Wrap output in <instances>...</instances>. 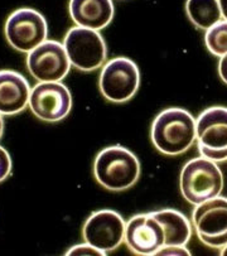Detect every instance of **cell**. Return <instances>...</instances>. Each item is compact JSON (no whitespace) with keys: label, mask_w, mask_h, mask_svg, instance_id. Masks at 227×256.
I'll return each instance as SVG.
<instances>
[{"label":"cell","mask_w":227,"mask_h":256,"mask_svg":"<svg viewBox=\"0 0 227 256\" xmlns=\"http://www.w3.org/2000/svg\"><path fill=\"white\" fill-rule=\"evenodd\" d=\"M152 143L164 156H180L190 150L197 138L196 119L180 108H169L156 115L150 129Z\"/></svg>","instance_id":"6da1fadb"},{"label":"cell","mask_w":227,"mask_h":256,"mask_svg":"<svg viewBox=\"0 0 227 256\" xmlns=\"http://www.w3.org/2000/svg\"><path fill=\"white\" fill-rule=\"evenodd\" d=\"M94 176L105 190L122 192L132 188L139 180V159L122 146H108L96 156Z\"/></svg>","instance_id":"7a4b0ae2"},{"label":"cell","mask_w":227,"mask_h":256,"mask_svg":"<svg viewBox=\"0 0 227 256\" xmlns=\"http://www.w3.org/2000/svg\"><path fill=\"white\" fill-rule=\"evenodd\" d=\"M180 190L188 204L197 206L221 194L224 174L216 162L204 156L193 158L180 170Z\"/></svg>","instance_id":"3957f363"},{"label":"cell","mask_w":227,"mask_h":256,"mask_svg":"<svg viewBox=\"0 0 227 256\" xmlns=\"http://www.w3.org/2000/svg\"><path fill=\"white\" fill-rule=\"evenodd\" d=\"M64 46L71 66L82 72H94L106 64L108 48L98 30L74 26L67 32Z\"/></svg>","instance_id":"277c9868"},{"label":"cell","mask_w":227,"mask_h":256,"mask_svg":"<svg viewBox=\"0 0 227 256\" xmlns=\"http://www.w3.org/2000/svg\"><path fill=\"white\" fill-rule=\"evenodd\" d=\"M139 84V67L126 57L110 60L101 68L98 88L104 98L110 102H128L135 96Z\"/></svg>","instance_id":"5b68a950"},{"label":"cell","mask_w":227,"mask_h":256,"mask_svg":"<svg viewBox=\"0 0 227 256\" xmlns=\"http://www.w3.org/2000/svg\"><path fill=\"white\" fill-rule=\"evenodd\" d=\"M197 148L201 156L222 163L227 160V108L212 106L196 120Z\"/></svg>","instance_id":"8992f818"},{"label":"cell","mask_w":227,"mask_h":256,"mask_svg":"<svg viewBox=\"0 0 227 256\" xmlns=\"http://www.w3.org/2000/svg\"><path fill=\"white\" fill-rule=\"evenodd\" d=\"M4 33L12 48L22 53H30L47 40L48 24L40 12L20 8L8 16Z\"/></svg>","instance_id":"52a82bcc"},{"label":"cell","mask_w":227,"mask_h":256,"mask_svg":"<svg viewBox=\"0 0 227 256\" xmlns=\"http://www.w3.org/2000/svg\"><path fill=\"white\" fill-rule=\"evenodd\" d=\"M192 224L197 238L211 248L227 245V198L214 197L194 206Z\"/></svg>","instance_id":"ba28073f"},{"label":"cell","mask_w":227,"mask_h":256,"mask_svg":"<svg viewBox=\"0 0 227 256\" xmlns=\"http://www.w3.org/2000/svg\"><path fill=\"white\" fill-rule=\"evenodd\" d=\"M26 64L38 82H61L71 68L64 43L48 40L26 54Z\"/></svg>","instance_id":"9c48e42d"},{"label":"cell","mask_w":227,"mask_h":256,"mask_svg":"<svg viewBox=\"0 0 227 256\" xmlns=\"http://www.w3.org/2000/svg\"><path fill=\"white\" fill-rule=\"evenodd\" d=\"M30 108L42 122H58L71 112V92L62 82H38L30 91Z\"/></svg>","instance_id":"30bf717a"},{"label":"cell","mask_w":227,"mask_h":256,"mask_svg":"<svg viewBox=\"0 0 227 256\" xmlns=\"http://www.w3.org/2000/svg\"><path fill=\"white\" fill-rule=\"evenodd\" d=\"M125 226L126 222L116 211L100 210L86 220L82 228V238L84 242L108 255L124 242Z\"/></svg>","instance_id":"8fae6325"},{"label":"cell","mask_w":227,"mask_h":256,"mask_svg":"<svg viewBox=\"0 0 227 256\" xmlns=\"http://www.w3.org/2000/svg\"><path fill=\"white\" fill-rule=\"evenodd\" d=\"M124 242L135 255L154 256L166 244L163 226L150 212L132 216L125 226Z\"/></svg>","instance_id":"7c38bea8"},{"label":"cell","mask_w":227,"mask_h":256,"mask_svg":"<svg viewBox=\"0 0 227 256\" xmlns=\"http://www.w3.org/2000/svg\"><path fill=\"white\" fill-rule=\"evenodd\" d=\"M30 82L23 74L12 70L0 71V114L12 116L30 106Z\"/></svg>","instance_id":"4fadbf2b"},{"label":"cell","mask_w":227,"mask_h":256,"mask_svg":"<svg viewBox=\"0 0 227 256\" xmlns=\"http://www.w3.org/2000/svg\"><path fill=\"white\" fill-rule=\"evenodd\" d=\"M68 12L74 24L94 30H102L114 19L112 0H70Z\"/></svg>","instance_id":"5bb4252c"},{"label":"cell","mask_w":227,"mask_h":256,"mask_svg":"<svg viewBox=\"0 0 227 256\" xmlns=\"http://www.w3.org/2000/svg\"><path fill=\"white\" fill-rule=\"evenodd\" d=\"M163 226L166 244L164 245L186 246L192 238V224L190 220L172 208H164L150 212Z\"/></svg>","instance_id":"9a60e30c"},{"label":"cell","mask_w":227,"mask_h":256,"mask_svg":"<svg viewBox=\"0 0 227 256\" xmlns=\"http://www.w3.org/2000/svg\"><path fill=\"white\" fill-rule=\"evenodd\" d=\"M186 13L190 23L198 30H207L222 20L218 0H187Z\"/></svg>","instance_id":"2e32d148"},{"label":"cell","mask_w":227,"mask_h":256,"mask_svg":"<svg viewBox=\"0 0 227 256\" xmlns=\"http://www.w3.org/2000/svg\"><path fill=\"white\" fill-rule=\"evenodd\" d=\"M204 44L211 54L221 58L227 53V20H220L218 23L206 30Z\"/></svg>","instance_id":"e0dca14e"},{"label":"cell","mask_w":227,"mask_h":256,"mask_svg":"<svg viewBox=\"0 0 227 256\" xmlns=\"http://www.w3.org/2000/svg\"><path fill=\"white\" fill-rule=\"evenodd\" d=\"M64 255H67V256H72V255H77V256H81V255L105 256L106 254L104 252V251L98 250V248H94V246L90 245V244L84 242V244H81V245L72 246L71 248H68V250L66 251V254H64Z\"/></svg>","instance_id":"ac0fdd59"},{"label":"cell","mask_w":227,"mask_h":256,"mask_svg":"<svg viewBox=\"0 0 227 256\" xmlns=\"http://www.w3.org/2000/svg\"><path fill=\"white\" fill-rule=\"evenodd\" d=\"M12 173V158L6 149L0 146V183L4 182Z\"/></svg>","instance_id":"d6986e66"},{"label":"cell","mask_w":227,"mask_h":256,"mask_svg":"<svg viewBox=\"0 0 227 256\" xmlns=\"http://www.w3.org/2000/svg\"><path fill=\"white\" fill-rule=\"evenodd\" d=\"M176 255H187L190 256V252L186 246L180 245H163L154 256H176Z\"/></svg>","instance_id":"ffe728a7"},{"label":"cell","mask_w":227,"mask_h":256,"mask_svg":"<svg viewBox=\"0 0 227 256\" xmlns=\"http://www.w3.org/2000/svg\"><path fill=\"white\" fill-rule=\"evenodd\" d=\"M218 76L224 84H227V53L222 56L218 62Z\"/></svg>","instance_id":"44dd1931"},{"label":"cell","mask_w":227,"mask_h":256,"mask_svg":"<svg viewBox=\"0 0 227 256\" xmlns=\"http://www.w3.org/2000/svg\"><path fill=\"white\" fill-rule=\"evenodd\" d=\"M220 8H221L222 13V19L227 20V0H218Z\"/></svg>","instance_id":"7402d4cb"},{"label":"cell","mask_w":227,"mask_h":256,"mask_svg":"<svg viewBox=\"0 0 227 256\" xmlns=\"http://www.w3.org/2000/svg\"><path fill=\"white\" fill-rule=\"evenodd\" d=\"M3 132H4V119H3V115L0 114V139L3 136Z\"/></svg>","instance_id":"603a6c76"},{"label":"cell","mask_w":227,"mask_h":256,"mask_svg":"<svg viewBox=\"0 0 227 256\" xmlns=\"http://www.w3.org/2000/svg\"><path fill=\"white\" fill-rule=\"evenodd\" d=\"M220 255L222 256H227V245L224 246V248H221V252H220Z\"/></svg>","instance_id":"cb8c5ba5"}]
</instances>
